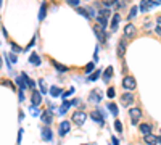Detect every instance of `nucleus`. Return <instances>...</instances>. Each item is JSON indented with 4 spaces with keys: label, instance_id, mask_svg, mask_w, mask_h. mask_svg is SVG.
<instances>
[{
    "label": "nucleus",
    "instance_id": "c756f323",
    "mask_svg": "<svg viewBox=\"0 0 161 145\" xmlns=\"http://www.w3.org/2000/svg\"><path fill=\"white\" fill-rule=\"evenodd\" d=\"M26 84H27V86H29L31 89H34V87H36V82L32 81V79H27V82H26Z\"/></svg>",
    "mask_w": 161,
    "mask_h": 145
},
{
    "label": "nucleus",
    "instance_id": "c9c22d12",
    "mask_svg": "<svg viewBox=\"0 0 161 145\" xmlns=\"http://www.w3.org/2000/svg\"><path fill=\"white\" fill-rule=\"evenodd\" d=\"M10 60H11L13 63H16V60H18V58H16V55H13V53H11V55H10Z\"/></svg>",
    "mask_w": 161,
    "mask_h": 145
},
{
    "label": "nucleus",
    "instance_id": "4be33fe9",
    "mask_svg": "<svg viewBox=\"0 0 161 145\" xmlns=\"http://www.w3.org/2000/svg\"><path fill=\"white\" fill-rule=\"evenodd\" d=\"M106 106H108V110H110L113 115H115V116H118V106H116L115 103H108Z\"/></svg>",
    "mask_w": 161,
    "mask_h": 145
},
{
    "label": "nucleus",
    "instance_id": "5701e85b",
    "mask_svg": "<svg viewBox=\"0 0 161 145\" xmlns=\"http://www.w3.org/2000/svg\"><path fill=\"white\" fill-rule=\"evenodd\" d=\"M100 74H102V71H100V69H97V71H93V73H92V76H90V79H89V81H97V79L100 77Z\"/></svg>",
    "mask_w": 161,
    "mask_h": 145
},
{
    "label": "nucleus",
    "instance_id": "a19ab883",
    "mask_svg": "<svg viewBox=\"0 0 161 145\" xmlns=\"http://www.w3.org/2000/svg\"><path fill=\"white\" fill-rule=\"evenodd\" d=\"M2 63H3V61H2V57H0V68H2Z\"/></svg>",
    "mask_w": 161,
    "mask_h": 145
},
{
    "label": "nucleus",
    "instance_id": "423d86ee",
    "mask_svg": "<svg viewBox=\"0 0 161 145\" xmlns=\"http://www.w3.org/2000/svg\"><path fill=\"white\" fill-rule=\"evenodd\" d=\"M40 119H42V123H45L47 126L52 124V121H53V116H52V110L44 111V113H42V116H40Z\"/></svg>",
    "mask_w": 161,
    "mask_h": 145
},
{
    "label": "nucleus",
    "instance_id": "473e14b6",
    "mask_svg": "<svg viewBox=\"0 0 161 145\" xmlns=\"http://www.w3.org/2000/svg\"><path fill=\"white\" fill-rule=\"evenodd\" d=\"M21 137H23V129H20V132H18V143H21Z\"/></svg>",
    "mask_w": 161,
    "mask_h": 145
},
{
    "label": "nucleus",
    "instance_id": "20e7f679",
    "mask_svg": "<svg viewBox=\"0 0 161 145\" xmlns=\"http://www.w3.org/2000/svg\"><path fill=\"white\" fill-rule=\"evenodd\" d=\"M90 118L93 121H97V123H103V119H105V113H103L102 110H95L90 113Z\"/></svg>",
    "mask_w": 161,
    "mask_h": 145
},
{
    "label": "nucleus",
    "instance_id": "39448f33",
    "mask_svg": "<svg viewBox=\"0 0 161 145\" xmlns=\"http://www.w3.org/2000/svg\"><path fill=\"white\" fill-rule=\"evenodd\" d=\"M121 103H122V105H126V106L132 105V103H134V95H132L131 92H126L124 95L121 97Z\"/></svg>",
    "mask_w": 161,
    "mask_h": 145
},
{
    "label": "nucleus",
    "instance_id": "6ab92c4d",
    "mask_svg": "<svg viewBox=\"0 0 161 145\" xmlns=\"http://www.w3.org/2000/svg\"><path fill=\"white\" fill-rule=\"evenodd\" d=\"M39 86H40V95H42V93L49 92V89H47V84H45L44 79H39Z\"/></svg>",
    "mask_w": 161,
    "mask_h": 145
},
{
    "label": "nucleus",
    "instance_id": "ea45409f",
    "mask_svg": "<svg viewBox=\"0 0 161 145\" xmlns=\"http://www.w3.org/2000/svg\"><path fill=\"white\" fill-rule=\"evenodd\" d=\"M23 119H24V113L21 111V113H20V121H23Z\"/></svg>",
    "mask_w": 161,
    "mask_h": 145
},
{
    "label": "nucleus",
    "instance_id": "f03ea898",
    "mask_svg": "<svg viewBox=\"0 0 161 145\" xmlns=\"http://www.w3.org/2000/svg\"><path fill=\"white\" fill-rule=\"evenodd\" d=\"M86 119H87V115L84 113V111H76L73 115V121H74V124H77V126H82L86 123Z\"/></svg>",
    "mask_w": 161,
    "mask_h": 145
},
{
    "label": "nucleus",
    "instance_id": "c85d7f7f",
    "mask_svg": "<svg viewBox=\"0 0 161 145\" xmlns=\"http://www.w3.org/2000/svg\"><path fill=\"white\" fill-rule=\"evenodd\" d=\"M93 66H95V65H93V63H89V65H87V66H86V71H87V73H90V71H93Z\"/></svg>",
    "mask_w": 161,
    "mask_h": 145
},
{
    "label": "nucleus",
    "instance_id": "7ed1b4c3",
    "mask_svg": "<svg viewBox=\"0 0 161 145\" xmlns=\"http://www.w3.org/2000/svg\"><path fill=\"white\" fill-rule=\"evenodd\" d=\"M129 116H131V121H132V123H139V119L142 118V110L140 108H135V106H134V108H131L129 110Z\"/></svg>",
    "mask_w": 161,
    "mask_h": 145
},
{
    "label": "nucleus",
    "instance_id": "dca6fc26",
    "mask_svg": "<svg viewBox=\"0 0 161 145\" xmlns=\"http://www.w3.org/2000/svg\"><path fill=\"white\" fill-rule=\"evenodd\" d=\"M49 93H50L52 97H60V95H61V89H60V87H55V86H53V87H52L50 90H49Z\"/></svg>",
    "mask_w": 161,
    "mask_h": 145
},
{
    "label": "nucleus",
    "instance_id": "ddd939ff",
    "mask_svg": "<svg viewBox=\"0 0 161 145\" xmlns=\"http://www.w3.org/2000/svg\"><path fill=\"white\" fill-rule=\"evenodd\" d=\"M40 61H42V60H40L39 55H37V53H31V57H29V63H31V65H36V66H39Z\"/></svg>",
    "mask_w": 161,
    "mask_h": 145
},
{
    "label": "nucleus",
    "instance_id": "cd10ccee",
    "mask_svg": "<svg viewBox=\"0 0 161 145\" xmlns=\"http://www.w3.org/2000/svg\"><path fill=\"white\" fill-rule=\"evenodd\" d=\"M106 95L110 97V99H113V97H115V89L110 87V89H108V92H106Z\"/></svg>",
    "mask_w": 161,
    "mask_h": 145
},
{
    "label": "nucleus",
    "instance_id": "aec40b11",
    "mask_svg": "<svg viewBox=\"0 0 161 145\" xmlns=\"http://www.w3.org/2000/svg\"><path fill=\"white\" fill-rule=\"evenodd\" d=\"M45 11H47V3H42V5H40V11H39V20H44V18H45Z\"/></svg>",
    "mask_w": 161,
    "mask_h": 145
},
{
    "label": "nucleus",
    "instance_id": "4c0bfd02",
    "mask_svg": "<svg viewBox=\"0 0 161 145\" xmlns=\"http://www.w3.org/2000/svg\"><path fill=\"white\" fill-rule=\"evenodd\" d=\"M18 97H20V102H23V100H24V95H23V90H20V95H18Z\"/></svg>",
    "mask_w": 161,
    "mask_h": 145
},
{
    "label": "nucleus",
    "instance_id": "f3484780",
    "mask_svg": "<svg viewBox=\"0 0 161 145\" xmlns=\"http://www.w3.org/2000/svg\"><path fill=\"white\" fill-rule=\"evenodd\" d=\"M150 131H151V126L150 124H140V132L144 134V135H148Z\"/></svg>",
    "mask_w": 161,
    "mask_h": 145
},
{
    "label": "nucleus",
    "instance_id": "79ce46f5",
    "mask_svg": "<svg viewBox=\"0 0 161 145\" xmlns=\"http://www.w3.org/2000/svg\"><path fill=\"white\" fill-rule=\"evenodd\" d=\"M82 145H87V143H82Z\"/></svg>",
    "mask_w": 161,
    "mask_h": 145
},
{
    "label": "nucleus",
    "instance_id": "f257e3e1",
    "mask_svg": "<svg viewBox=\"0 0 161 145\" xmlns=\"http://www.w3.org/2000/svg\"><path fill=\"white\" fill-rule=\"evenodd\" d=\"M122 87H124L126 90H134V89L137 87L135 79L132 77V76H126L124 79H122Z\"/></svg>",
    "mask_w": 161,
    "mask_h": 145
},
{
    "label": "nucleus",
    "instance_id": "2f4dec72",
    "mask_svg": "<svg viewBox=\"0 0 161 145\" xmlns=\"http://www.w3.org/2000/svg\"><path fill=\"white\" fill-rule=\"evenodd\" d=\"M31 113L34 115V116H37V115H39V111H37V108H36V106H31Z\"/></svg>",
    "mask_w": 161,
    "mask_h": 145
},
{
    "label": "nucleus",
    "instance_id": "f8f14e48",
    "mask_svg": "<svg viewBox=\"0 0 161 145\" xmlns=\"http://www.w3.org/2000/svg\"><path fill=\"white\" fill-rule=\"evenodd\" d=\"M124 34H126L127 37H134V36H135V26H134V24H127V26L124 27Z\"/></svg>",
    "mask_w": 161,
    "mask_h": 145
},
{
    "label": "nucleus",
    "instance_id": "9d476101",
    "mask_svg": "<svg viewBox=\"0 0 161 145\" xmlns=\"http://www.w3.org/2000/svg\"><path fill=\"white\" fill-rule=\"evenodd\" d=\"M124 53H126V39H121L119 44H118V55L122 58V57H124Z\"/></svg>",
    "mask_w": 161,
    "mask_h": 145
},
{
    "label": "nucleus",
    "instance_id": "e433bc0d",
    "mask_svg": "<svg viewBox=\"0 0 161 145\" xmlns=\"http://www.w3.org/2000/svg\"><path fill=\"white\" fill-rule=\"evenodd\" d=\"M111 140H113V145H119V140H118L116 137H113Z\"/></svg>",
    "mask_w": 161,
    "mask_h": 145
},
{
    "label": "nucleus",
    "instance_id": "2eb2a0df",
    "mask_svg": "<svg viewBox=\"0 0 161 145\" xmlns=\"http://www.w3.org/2000/svg\"><path fill=\"white\" fill-rule=\"evenodd\" d=\"M69 106H71V102H68V100H65L63 102V105L60 106V115H65L66 111L69 110Z\"/></svg>",
    "mask_w": 161,
    "mask_h": 145
},
{
    "label": "nucleus",
    "instance_id": "b1692460",
    "mask_svg": "<svg viewBox=\"0 0 161 145\" xmlns=\"http://www.w3.org/2000/svg\"><path fill=\"white\" fill-rule=\"evenodd\" d=\"M52 63H53V65H55V68H56V69H58V71H66V69H68V68H66V66H63V65L56 63V61H55V60H53V61H52Z\"/></svg>",
    "mask_w": 161,
    "mask_h": 145
},
{
    "label": "nucleus",
    "instance_id": "a211bd4d",
    "mask_svg": "<svg viewBox=\"0 0 161 145\" xmlns=\"http://www.w3.org/2000/svg\"><path fill=\"white\" fill-rule=\"evenodd\" d=\"M158 139H159V135H153V134L145 135V142H147V143H153V142H156Z\"/></svg>",
    "mask_w": 161,
    "mask_h": 145
},
{
    "label": "nucleus",
    "instance_id": "9b49d317",
    "mask_svg": "<svg viewBox=\"0 0 161 145\" xmlns=\"http://www.w3.org/2000/svg\"><path fill=\"white\" fill-rule=\"evenodd\" d=\"M89 100L93 102V103H100L102 97H100V93H98V90H92L90 95H89Z\"/></svg>",
    "mask_w": 161,
    "mask_h": 145
},
{
    "label": "nucleus",
    "instance_id": "4468645a",
    "mask_svg": "<svg viewBox=\"0 0 161 145\" xmlns=\"http://www.w3.org/2000/svg\"><path fill=\"white\" fill-rule=\"evenodd\" d=\"M111 76H113V66H108L103 73V81H110Z\"/></svg>",
    "mask_w": 161,
    "mask_h": 145
},
{
    "label": "nucleus",
    "instance_id": "72a5a7b5",
    "mask_svg": "<svg viewBox=\"0 0 161 145\" xmlns=\"http://www.w3.org/2000/svg\"><path fill=\"white\" fill-rule=\"evenodd\" d=\"M111 5H115L113 0H106V2H105V7H111Z\"/></svg>",
    "mask_w": 161,
    "mask_h": 145
},
{
    "label": "nucleus",
    "instance_id": "f704fd0d",
    "mask_svg": "<svg viewBox=\"0 0 161 145\" xmlns=\"http://www.w3.org/2000/svg\"><path fill=\"white\" fill-rule=\"evenodd\" d=\"M77 105H79V100L77 99H74L73 102H71V106H77Z\"/></svg>",
    "mask_w": 161,
    "mask_h": 145
},
{
    "label": "nucleus",
    "instance_id": "58836bf2",
    "mask_svg": "<svg viewBox=\"0 0 161 145\" xmlns=\"http://www.w3.org/2000/svg\"><path fill=\"white\" fill-rule=\"evenodd\" d=\"M11 47H13V49H15V50H16V52H18V50H21V49H20V47H18L16 44H11Z\"/></svg>",
    "mask_w": 161,
    "mask_h": 145
},
{
    "label": "nucleus",
    "instance_id": "0eeeda50",
    "mask_svg": "<svg viewBox=\"0 0 161 145\" xmlns=\"http://www.w3.org/2000/svg\"><path fill=\"white\" fill-rule=\"evenodd\" d=\"M31 102H32V106H39V105L42 103V95H40V92H37V90L32 92Z\"/></svg>",
    "mask_w": 161,
    "mask_h": 145
},
{
    "label": "nucleus",
    "instance_id": "a878e982",
    "mask_svg": "<svg viewBox=\"0 0 161 145\" xmlns=\"http://www.w3.org/2000/svg\"><path fill=\"white\" fill-rule=\"evenodd\" d=\"M137 10H139L137 7H132V8H131V15H129V18H135V16H137Z\"/></svg>",
    "mask_w": 161,
    "mask_h": 145
},
{
    "label": "nucleus",
    "instance_id": "7c9ffc66",
    "mask_svg": "<svg viewBox=\"0 0 161 145\" xmlns=\"http://www.w3.org/2000/svg\"><path fill=\"white\" fill-rule=\"evenodd\" d=\"M68 3H69V5H73V7H77L79 5V0H68Z\"/></svg>",
    "mask_w": 161,
    "mask_h": 145
},
{
    "label": "nucleus",
    "instance_id": "bb28decb",
    "mask_svg": "<svg viewBox=\"0 0 161 145\" xmlns=\"http://www.w3.org/2000/svg\"><path fill=\"white\" fill-rule=\"evenodd\" d=\"M77 10H79V13H80V15H84L86 18H90V15H89V11L86 10V8H77Z\"/></svg>",
    "mask_w": 161,
    "mask_h": 145
},
{
    "label": "nucleus",
    "instance_id": "393cba45",
    "mask_svg": "<svg viewBox=\"0 0 161 145\" xmlns=\"http://www.w3.org/2000/svg\"><path fill=\"white\" fill-rule=\"evenodd\" d=\"M115 129L118 131V132H122V124H121V121H119V119H116V121H115Z\"/></svg>",
    "mask_w": 161,
    "mask_h": 145
},
{
    "label": "nucleus",
    "instance_id": "6e6552de",
    "mask_svg": "<svg viewBox=\"0 0 161 145\" xmlns=\"http://www.w3.org/2000/svg\"><path fill=\"white\" fill-rule=\"evenodd\" d=\"M40 135H42V139H44L45 142H50V140L53 139V132H52L49 128H44V129H42V131H40Z\"/></svg>",
    "mask_w": 161,
    "mask_h": 145
},
{
    "label": "nucleus",
    "instance_id": "412c9836",
    "mask_svg": "<svg viewBox=\"0 0 161 145\" xmlns=\"http://www.w3.org/2000/svg\"><path fill=\"white\" fill-rule=\"evenodd\" d=\"M118 24H119V15L116 13V15L113 16V21H111V29H116Z\"/></svg>",
    "mask_w": 161,
    "mask_h": 145
},
{
    "label": "nucleus",
    "instance_id": "1a4fd4ad",
    "mask_svg": "<svg viewBox=\"0 0 161 145\" xmlns=\"http://www.w3.org/2000/svg\"><path fill=\"white\" fill-rule=\"evenodd\" d=\"M69 129H71L69 121H63V123L60 124V135H66L69 132Z\"/></svg>",
    "mask_w": 161,
    "mask_h": 145
}]
</instances>
